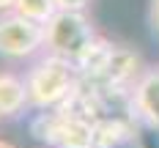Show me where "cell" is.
Segmentation results:
<instances>
[{
  "mask_svg": "<svg viewBox=\"0 0 159 148\" xmlns=\"http://www.w3.org/2000/svg\"><path fill=\"white\" fill-rule=\"evenodd\" d=\"M28 99L36 110H52L74 101L80 93V66L61 55L44 52L25 71Z\"/></svg>",
  "mask_w": 159,
  "mask_h": 148,
  "instance_id": "obj_1",
  "label": "cell"
},
{
  "mask_svg": "<svg viewBox=\"0 0 159 148\" xmlns=\"http://www.w3.org/2000/svg\"><path fill=\"white\" fill-rule=\"evenodd\" d=\"M30 129L36 140L47 143L49 148H96L93 115L77 99L63 107L39 110Z\"/></svg>",
  "mask_w": 159,
  "mask_h": 148,
  "instance_id": "obj_2",
  "label": "cell"
},
{
  "mask_svg": "<svg viewBox=\"0 0 159 148\" xmlns=\"http://www.w3.org/2000/svg\"><path fill=\"white\" fill-rule=\"evenodd\" d=\"M99 41L102 36L96 33L93 22L85 16V11L58 8L52 19L44 25V52L61 55L77 66H82L93 55Z\"/></svg>",
  "mask_w": 159,
  "mask_h": 148,
  "instance_id": "obj_3",
  "label": "cell"
},
{
  "mask_svg": "<svg viewBox=\"0 0 159 148\" xmlns=\"http://www.w3.org/2000/svg\"><path fill=\"white\" fill-rule=\"evenodd\" d=\"M44 49V25L16 14L0 11V55L8 61H28Z\"/></svg>",
  "mask_w": 159,
  "mask_h": 148,
  "instance_id": "obj_4",
  "label": "cell"
},
{
  "mask_svg": "<svg viewBox=\"0 0 159 148\" xmlns=\"http://www.w3.org/2000/svg\"><path fill=\"white\" fill-rule=\"evenodd\" d=\"M132 118L148 132L159 134V69H145L129 91Z\"/></svg>",
  "mask_w": 159,
  "mask_h": 148,
  "instance_id": "obj_5",
  "label": "cell"
},
{
  "mask_svg": "<svg viewBox=\"0 0 159 148\" xmlns=\"http://www.w3.org/2000/svg\"><path fill=\"white\" fill-rule=\"evenodd\" d=\"M25 107H30L25 77L0 69V118H16Z\"/></svg>",
  "mask_w": 159,
  "mask_h": 148,
  "instance_id": "obj_6",
  "label": "cell"
},
{
  "mask_svg": "<svg viewBox=\"0 0 159 148\" xmlns=\"http://www.w3.org/2000/svg\"><path fill=\"white\" fill-rule=\"evenodd\" d=\"M93 132H96V148H118L126 140H132L134 126H132V121L118 118V115H96Z\"/></svg>",
  "mask_w": 159,
  "mask_h": 148,
  "instance_id": "obj_7",
  "label": "cell"
},
{
  "mask_svg": "<svg viewBox=\"0 0 159 148\" xmlns=\"http://www.w3.org/2000/svg\"><path fill=\"white\" fill-rule=\"evenodd\" d=\"M14 11L33 19V22L47 25L52 19V14L58 11V3L55 0H14Z\"/></svg>",
  "mask_w": 159,
  "mask_h": 148,
  "instance_id": "obj_8",
  "label": "cell"
},
{
  "mask_svg": "<svg viewBox=\"0 0 159 148\" xmlns=\"http://www.w3.org/2000/svg\"><path fill=\"white\" fill-rule=\"evenodd\" d=\"M58 8H71V11H85L91 0H55Z\"/></svg>",
  "mask_w": 159,
  "mask_h": 148,
  "instance_id": "obj_9",
  "label": "cell"
},
{
  "mask_svg": "<svg viewBox=\"0 0 159 148\" xmlns=\"http://www.w3.org/2000/svg\"><path fill=\"white\" fill-rule=\"evenodd\" d=\"M151 28L159 36V0H151Z\"/></svg>",
  "mask_w": 159,
  "mask_h": 148,
  "instance_id": "obj_10",
  "label": "cell"
},
{
  "mask_svg": "<svg viewBox=\"0 0 159 148\" xmlns=\"http://www.w3.org/2000/svg\"><path fill=\"white\" fill-rule=\"evenodd\" d=\"M8 8H14V0H0V11H8Z\"/></svg>",
  "mask_w": 159,
  "mask_h": 148,
  "instance_id": "obj_11",
  "label": "cell"
},
{
  "mask_svg": "<svg viewBox=\"0 0 159 148\" xmlns=\"http://www.w3.org/2000/svg\"><path fill=\"white\" fill-rule=\"evenodd\" d=\"M0 148H14V146H8V143H3V140H0Z\"/></svg>",
  "mask_w": 159,
  "mask_h": 148,
  "instance_id": "obj_12",
  "label": "cell"
},
{
  "mask_svg": "<svg viewBox=\"0 0 159 148\" xmlns=\"http://www.w3.org/2000/svg\"><path fill=\"white\" fill-rule=\"evenodd\" d=\"M0 121H3V118H0Z\"/></svg>",
  "mask_w": 159,
  "mask_h": 148,
  "instance_id": "obj_13",
  "label": "cell"
}]
</instances>
